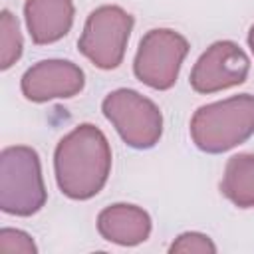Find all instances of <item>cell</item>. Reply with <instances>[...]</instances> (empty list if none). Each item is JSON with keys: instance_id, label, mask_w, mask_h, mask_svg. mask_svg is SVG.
<instances>
[{"instance_id": "cell-1", "label": "cell", "mask_w": 254, "mask_h": 254, "mask_svg": "<svg viewBox=\"0 0 254 254\" xmlns=\"http://www.w3.org/2000/svg\"><path fill=\"white\" fill-rule=\"evenodd\" d=\"M111 169V151L103 133L93 125H79L56 149V177L69 198L97 194Z\"/></svg>"}, {"instance_id": "cell-2", "label": "cell", "mask_w": 254, "mask_h": 254, "mask_svg": "<svg viewBox=\"0 0 254 254\" xmlns=\"http://www.w3.org/2000/svg\"><path fill=\"white\" fill-rule=\"evenodd\" d=\"M254 133V95H238L200 107L190 121V135L206 153L228 151Z\"/></svg>"}, {"instance_id": "cell-3", "label": "cell", "mask_w": 254, "mask_h": 254, "mask_svg": "<svg viewBox=\"0 0 254 254\" xmlns=\"http://www.w3.org/2000/svg\"><path fill=\"white\" fill-rule=\"evenodd\" d=\"M131 28V14L117 6H101L89 14L77 46L97 67L113 69L123 60Z\"/></svg>"}, {"instance_id": "cell-4", "label": "cell", "mask_w": 254, "mask_h": 254, "mask_svg": "<svg viewBox=\"0 0 254 254\" xmlns=\"http://www.w3.org/2000/svg\"><path fill=\"white\" fill-rule=\"evenodd\" d=\"M103 113L131 147L147 149L161 137L163 117L159 107L137 91L119 89L109 93L103 101Z\"/></svg>"}, {"instance_id": "cell-5", "label": "cell", "mask_w": 254, "mask_h": 254, "mask_svg": "<svg viewBox=\"0 0 254 254\" xmlns=\"http://www.w3.org/2000/svg\"><path fill=\"white\" fill-rule=\"evenodd\" d=\"M187 52L189 44L181 34L173 30H151L139 44L135 75L155 89H169L177 81Z\"/></svg>"}, {"instance_id": "cell-6", "label": "cell", "mask_w": 254, "mask_h": 254, "mask_svg": "<svg viewBox=\"0 0 254 254\" xmlns=\"http://www.w3.org/2000/svg\"><path fill=\"white\" fill-rule=\"evenodd\" d=\"M2 165L10 167L16 175L12 181H2V210L10 214L28 216L42 208L46 202V190L40 175V161L36 151L28 147H12L2 153Z\"/></svg>"}, {"instance_id": "cell-7", "label": "cell", "mask_w": 254, "mask_h": 254, "mask_svg": "<svg viewBox=\"0 0 254 254\" xmlns=\"http://www.w3.org/2000/svg\"><path fill=\"white\" fill-rule=\"evenodd\" d=\"M250 62L234 42L212 44L196 62L190 73V85L198 93H212L238 85L248 75Z\"/></svg>"}, {"instance_id": "cell-8", "label": "cell", "mask_w": 254, "mask_h": 254, "mask_svg": "<svg viewBox=\"0 0 254 254\" xmlns=\"http://www.w3.org/2000/svg\"><path fill=\"white\" fill-rule=\"evenodd\" d=\"M83 87V71L71 62H40L22 77V91L32 101L71 97Z\"/></svg>"}, {"instance_id": "cell-9", "label": "cell", "mask_w": 254, "mask_h": 254, "mask_svg": "<svg viewBox=\"0 0 254 254\" xmlns=\"http://www.w3.org/2000/svg\"><path fill=\"white\" fill-rule=\"evenodd\" d=\"M26 20L36 44H50L67 34L73 20L71 0H28Z\"/></svg>"}, {"instance_id": "cell-10", "label": "cell", "mask_w": 254, "mask_h": 254, "mask_svg": "<svg viewBox=\"0 0 254 254\" xmlns=\"http://www.w3.org/2000/svg\"><path fill=\"white\" fill-rule=\"evenodd\" d=\"M97 228L105 240L133 246L147 240L151 232V220L147 212L133 204H115L99 214Z\"/></svg>"}, {"instance_id": "cell-11", "label": "cell", "mask_w": 254, "mask_h": 254, "mask_svg": "<svg viewBox=\"0 0 254 254\" xmlns=\"http://www.w3.org/2000/svg\"><path fill=\"white\" fill-rule=\"evenodd\" d=\"M220 189L236 206H254V155H234L226 165Z\"/></svg>"}, {"instance_id": "cell-12", "label": "cell", "mask_w": 254, "mask_h": 254, "mask_svg": "<svg viewBox=\"0 0 254 254\" xmlns=\"http://www.w3.org/2000/svg\"><path fill=\"white\" fill-rule=\"evenodd\" d=\"M2 67H10L14 60L20 58L22 52V40L18 32V22L12 20L10 12H2Z\"/></svg>"}, {"instance_id": "cell-13", "label": "cell", "mask_w": 254, "mask_h": 254, "mask_svg": "<svg viewBox=\"0 0 254 254\" xmlns=\"http://www.w3.org/2000/svg\"><path fill=\"white\" fill-rule=\"evenodd\" d=\"M171 252H216L214 244L208 240V236L204 234H196V232H187L183 236H179L177 242H173Z\"/></svg>"}, {"instance_id": "cell-14", "label": "cell", "mask_w": 254, "mask_h": 254, "mask_svg": "<svg viewBox=\"0 0 254 254\" xmlns=\"http://www.w3.org/2000/svg\"><path fill=\"white\" fill-rule=\"evenodd\" d=\"M248 42H250V48H252V52H254V26H252V30H250V36H248Z\"/></svg>"}]
</instances>
